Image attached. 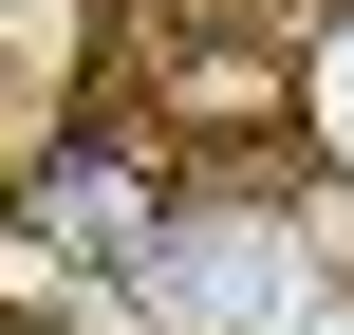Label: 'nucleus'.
Returning <instances> with one entry per match:
<instances>
[{"instance_id":"nucleus-1","label":"nucleus","mask_w":354,"mask_h":335,"mask_svg":"<svg viewBox=\"0 0 354 335\" xmlns=\"http://www.w3.org/2000/svg\"><path fill=\"white\" fill-rule=\"evenodd\" d=\"M149 205H168V168H149L131 131H75V149H37V168H19V242H75V261H131V242H149Z\"/></svg>"},{"instance_id":"nucleus-2","label":"nucleus","mask_w":354,"mask_h":335,"mask_svg":"<svg viewBox=\"0 0 354 335\" xmlns=\"http://www.w3.org/2000/svg\"><path fill=\"white\" fill-rule=\"evenodd\" d=\"M299 149H336V168H354V0L299 37Z\"/></svg>"}]
</instances>
